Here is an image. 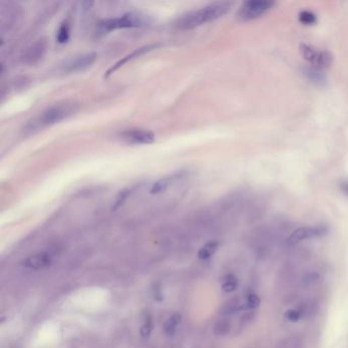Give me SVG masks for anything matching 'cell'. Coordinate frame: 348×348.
Here are the masks:
<instances>
[{"mask_svg":"<svg viewBox=\"0 0 348 348\" xmlns=\"http://www.w3.org/2000/svg\"><path fill=\"white\" fill-rule=\"evenodd\" d=\"M80 104L73 100H66L57 102L56 104L48 107L38 119L36 124L39 127H47L59 124L64 120L72 117L80 109Z\"/></svg>","mask_w":348,"mask_h":348,"instance_id":"obj_2","label":"cell"},{"mask_svg":"<svg viewBox=\"0 0 348 348\" xmlns=\"http://www.w3.org/2000/svg\"><path fill=\"white\" fill-rule=\"evenodd\" d=\"M137 190V187H129V188H126L124 190H122L118 195L117 197H115L114 199V202H113V206H112V210L113 211H117L118 209H120L122 206L125 205V202L130 198V196Z\"/></svg>","mask_w":348,"mask_h":348,"instance_id":"obj_14","label":"cell"},{"mask_svg":"<svg viewBox=\"0 0 348 348\" xmlns=\"http://www.w3.org/2000/svg\"><path fill=\"white\" fill-rule=\"evenodd\" d=\"M149 23L148 18L137 13H128L122 17L104 20L99 24L102 32H109L118 29H132L146 26Z\"/></svg>","mask_w":348,"mask_h":348,"instance_id":"obj_3","label":"cell"},{"mask_svg":"<svg viewBox=\"0 0 348 348\" xmlns=\"http://www.w3.org/2000/svg\"><path fill=\"white\" fill-rule=\"evenodd\" d=\"M160 46V44H149V45H145V46H142L140 48H137L135 49L133 52H131L130 54L126 55L125 57H123V59L121 61H119L117 64H114L106 73H105V77H109L110 75H112L114 72H117L119 69H121L123 66H125L127 63L131 62V61H134L136 59H138V57L144 55V54H146L156 48H158Z\"/></svg>","mask_w":348,"mask_h":348,"instance_id":"obj_9","label":"cell"},{"mask_svg":"<svg viewBox=\"0 0 348 348\" xmlns=\"http://www.w3.org/2000/svg\"><path fill=\"white\" fill-rule=\"evenodd\" d=\"M300 52H301V55L303 56V59L305 61H307L308 63H310L311 66H313L315 64L318 52L320 51H317L314 47H312L308 44H301L300 45Z\"/></svg>","mask_w":348,"mask_h":348,"instance_id":"obj_16","label":"cell"},{"mask_svg":"<svg viewBox=\"0 0 348 348\" xmlns=\"http://www.w3.org/2000/svg\"><path fill=\"white\" fill-rule=\"evenodd\" d=\"M50 264L51 256L46 252H41L28 256L23 262V267L30 270H40L48 267Z\"/></svg>","mask_w":348,"mask_h":348,"instance_id":"obj_10","label":"cell"},{"mask_svg":"<svg viewBox=\"0 0 348 348\" xmlns=\"http://www.w3.org/2000/svg\"><path fill=\"white\" fill-rule=\"evenodd\" d=\"M229 330H230V324H229V322L223 321V322H220V323L218 324V327H217V333H218V334H221V335L226 334V333L229 332Z\"/></svg>","mask_w":348,"mask_h":348,"instance_id":"obj_24","label":"cell"},{"mask_svg":"<svg viewBox=\"0 0 348 348\" xmlns=\"http://www.w3.org/2000/svg\"><path fill=\"white\" fill-rule=\"evenodd\" d=\"M295 346H293L292 344V341H289V340H286V341H283L280 346L278 348H294Z\"/></svg>","mask_w":348,"mask_h":348,"instance_id":"obj_25","label":"cell"},{"mask_svg":"<svg viewBox=\"0 0 348 348\" xmlns=\"http://www.w3.org/2000/svg\"><path fill=\"white\" fill-rule=\"evenodd\" d=\"M299 21L303 25H308L311 26L316 23V17L309 11H302L299 14Z\"/></svg>","mask_w":348,"mask_h":348,"instance_id":"obj_21","label":"cell"},{"mask_svg":"<svg viewBox=\"0 0 348 348\" xmlns=\"http://www.w3.org/2000/svg\"><path fill=\"white\" fill-rule=\"evenodd\" d=\"M340 187H341V190L348 196V180L343 181V182L340 184Z\"/></svg>","mask_w":348,"mask_h":348,"instance_id":"obj_26","label":"cell"},{"mask_svg":"<svg viewBox=\"0 0 348 348\" xmlns=\"http://www.w3.org/2000/svg\"><path fill=\"white\" fill-rule=\"evenodd\" d=\"M69 38H70V26L68 23H64L60 27V30H59V33H57L56 39L60 43H66L68 42Z\"/></svg>","mask_w":348,"mask_h":348,"instance_id":"obj_20","label":"cell"},{"mask_svg":"<svg viewBox=\"0 0 348 348\" xmlns=\"http://www.w3.org/2000/svg\"><path fill=\"white\" fill-rule=\"evenodd\" d=\"M304 74L308 77V79L314 83H320L323 84L326 81V77L323 73V70L315 68L313 66L307 67L304 70Z\"/></svg>","mask_w":348,"mask_h":348,"instance_id":"obj_17","label":"cell"},{"mask_svg":"<svg viewBox=\"0 0 348 348\" xmlns=\"http://www.w3.org/2000/svg\"><path fill=\"white\" fill-rule=\"evenodd\" d=\"M237 287H238V280L234 275H228L222 284L223 291L226 293H231L235 291Z\"/></svg>","mask_w":348,"mask_h":348,"instance_id":"obj_18","label":"cell"},{"mask_svg":"<svg viewBox=\"0 0 348 348\" xmlns=\"http://www.w3.org/2000/svg\"><path fill=\"white\" fill-rule=\"evenodd\" d=\"M275 6L271 0H250L244 3L238 11V18L242 21H250L268 13Z\"/></svg>","mask_w":348,"mask_h":348,"instance_id":"obj_4","label":"cell"},{"mask_svg":"<svg viewBox=\"0 0 348 348\" xmlns=\"http://www.w3.org/2000/svg\"><path fill=\"white\" fill-rule=\"evenodd\" d=\"M230 8L231 4L228 3H214L198 11H194L183 16L177 25L183 30H191V29L222 18L230 11Z\"/></svg>","mask_w":348,"mask_h":348,"instance_id":"obj_1","label":"cell"},{"mask_svg":"<svg viewBox=\"0 0 348 348\" xmlns=\"http://www.w3.org/2000/svg\"><path fill=\"white\" fill-rule=\"evenodd\" d=\"M219 247V242L217 240H211L207 242L198 251V257L201 260H207L211 258Z\"/></svg>","mask_w":348,"mask_h":348,"instance_id":"obj_12","label":"cell"},{"mask_svg":"<svg viewBox=\"0 0 348 348\" xmlns=\"http://www.w3.org/2000/svg\"><path fill=\"white\" fill-rule=\"evenodd\" d=\"M333 62V55L329 51H320L317 55V59L315 61V64L313 67L318 68L321 70L327 69L332 65Z\"/></svg>","mask_w":348,"mask_h":348,"instance_id":"obj_15","label":"cell"},{"mask_svg":"<svg viewBox=\"0 0 348 348\" xmlns=\"http://www.w3.org/2000/svg\"><path fill=\"white\" fill-rule=\"evenodd\" d=\"M186 175V172L181 170V171H176L173 173H170L168 176H165L161 179H159L158 181H156L150 188L149 192L151 194H158L161 193L163 191H165L170 185H172L173 183L178 182L179 180H181L184 176Z\"/></svg>","mask_w":348,"mask_h":348,"instance_id":"obj_11","label":"cell"},{"mask_svg":"<svg viewBox=\"0 0 348 348\" xmlns=\"http://www.w3.org/2000/svg\"><path fill=\"white\" fill-rule=\"evenodd\" d=\"M260 304V298L254 294L250 293L245 297V301L243 302V310H250L257 307Z\"/></svg>","mask_w":348,"mask_h":348,"instance_id":"obj_19","label":"cell"},{"mask_svg":"<svg viewBox=\"0 0 348 348\" xmlns=\"http://www.w3.org/2000/svg\"><path fill=\"white\" fill-rule=\"evenodd\" d=\"M151 331H152V321H151V317L148 316L147 320L144 322L143 326L141 327V330H140L141 337L144 339L148 338L151 334Z\"/></svg>","mask_w":348,"mask_h":348,"instance_id":"obj_23","label":"cell"},{"mask_svg":"<svg viewBox=\"0 0 348 348\" xmlns=\"http://www.w3.org/2000/svg\"><path fill=\"white\" fill-rule=\"evenodd\" d=\"M182 321L180 313H173L164 324V333L168 336H172L177 332V329Z\"/></svg>","mask_w":348,"mask_h":348,"instance_id":"obj_13","label":"cell"},{"mask_svg":"<svg viewBox=\"0 0 348 348\" xmlns=\"http://www.w3.org/2000/svg\"><path fill=\"white\" fill-rule=\"evenodd\" d=\"M121 137L125 141L133 144H151L155 141L154 134L145 129L127 130L121 134Z\"/></svg>","mask_w":348,"mask_h":348,"instance_id":"obj_8","label":"cell"},{"mask_svg":"<svg viewBox=\"0 0 348 348\" xmlns=\"http://www.w3.org/2000/svg\"><path fill=\"white\" fill-rule=\"evenodd\" d=\"M303 315L302 311L300 310V308H293V309H289L285 312V317H286V320L289 321V322H292V323H295L297 321L300 320V317Z\"/></svg>","mask_w":348,"mask_h":348,"instance_id":"obj_22","label":"cell"},{"mask_svg":"<svg viewBox=\"0 0 348 348\" xmlns=\"http://www.w3.org/2000/svg\"><path fill=\"white\" fill-rule=\"evenodd\" d=\"M327 232L325 227H300L292 232V234L288 238V243L295 244L303 240H308L318 236L324 235Z\"/></svg>","mask_w":348,"mask_h":348,"instance_id":"obj_5","label":"cell"},{"mask_svg":"<svg viewBox=\"0 0 348 348\" xmlns=\"http://www.w3.org/2000/svg\"><path fill=\"white\" fill-rule=\"evenodd\" d=\"M97 59V54L95 52L84 53L82 55L74 57L65 67V71L67 73H76L80 71H84L91 67Z\"/></svg>","mask_w":348,"mask_h":348,"instance_id":"obj_7","label":"cell"},{"mask_svg":"<svg viewBox=\"0 0 348 348\" xmlns=\"http://www.w3.org/2000/svg\"><path fill=\"white\" fill-rule=\"evenodd\" d=\"M47 50V42L44 39H39L29 46L22 55L23 63L27 65L37 64L44 56Z\"/></svg>","mask_w":348,"mask_h":348,"instance_id":"obj_6","label":"cell"}]
</instances>
